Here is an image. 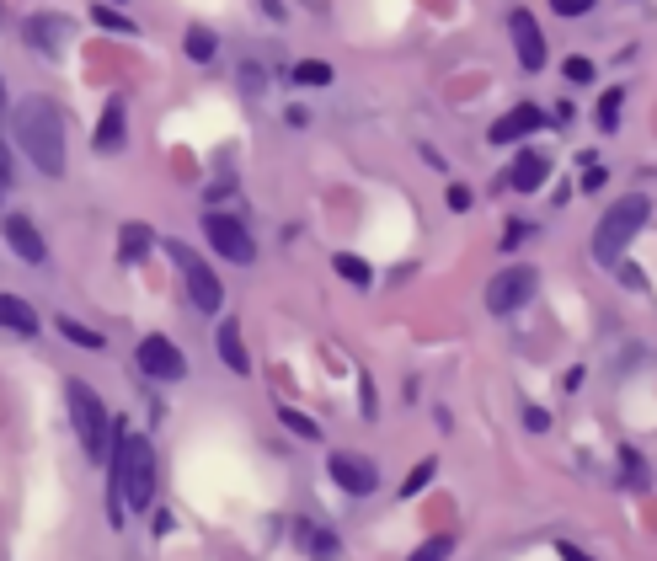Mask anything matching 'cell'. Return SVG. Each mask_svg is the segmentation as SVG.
I'll return each instance as SVG.
<instances>
[{
	"instance_id": "obj_35",
	"label": "cell",
	"mask_w": 657,
	"mask_h": 561,
	"mask_svg": "<svg viewBox=\"0 0 657 561\" xmlns=\"http://www.w3.org/2000/svg\"><path fill=\"white\" fill-rule=\"evenodd\" d=\"M241 86L252 91V97H262V70L257 65H241Z\"/></svg>"
},
{
	"instance_id": "obj_6",
	"label": "cell",
	"mask_w": 657,
	"mask_h": 561,
	"mask_svg": "<svg viewBox=\"0 0 657 561\" xmlns=\"http://www.w3.org/2000/svg\"><path fill=\"white\" fill-rule=\"evenodd\" d=\"M203 236H209V246L225 262H257V241H252V230L241 225V214H225V209H209L203 214Z\"/></svg>"
},
{
	"instance_id": "obj_22",
	"label": "cell",
	"mask_w": 657,
	"mask_h": 561,
	"mask_svg": "<svg viewBox=\"0 0 657 561\" xmlns=\"http://www.w3.org/2000/svg\"><path fill=\"white\" fill-rule=\"evenodd\" d=\"M294 86H332V65L326 59H300L294 65Z\"/></svg>"
},
{
	"instance_id": "obj_28",
	"label": "cell",
	"mask_w": 657,
	"mask_h": 561,
	"mask_svg": "<svg viewBox=\"0 0 657 561\" xmlns=\"http://www.w3.org/2000/svg\"><path fill=\"white\" fill-rule=\"evenodd\" d=\"M620 471H625V481H631V487H647V460L636 455V449H620Z\"/></svg>"
},
{
	"instance_id": "obj_7",
	"label": "cell",
	"mask_w": 657,
	"mask_h": 561,
	"mask_svg": "<svg viewBox=\"0 0 657 561\" xmlns=\"http://www.w3.org/2000/svg\"><path fill=\"white\" fill-rule=\"evenodd\" d=\"M535 289H540V273L529 268V262H513V268L492 273L487 310H492V316H513V310H524L529 300H535Z\"/></svg>"
},
{
	"instance_id": "obj_30",
	"label": "cell",
	"mask_w": 657,
	"mask_h": 561,
	"mask_svg": "<svg viewBox=\"0 0 657 561\" xmlns=\"http://www.w3.org/2000/svg\"><path fill=\"white\" fill-rule=\"evenodd\" d=\"M310 551H316V561H332L337 556V535L332 529H316V535H310Z\"/></svg>"
},
{
	"instance_id": "obj_16",
	"label": "cell",
	"mask_w": 657,
	"mask_h": 561,
	"mask_svg": "<svg viewBox=\"0 0 657 561\" xmlns=\"http://www.w3.org/2000/svg\"><path fill=\"white\" fill-rule=\"evenodd\" d=\"M219 358H225V369H236L246 374L252 369V353H246V342H241V321H219Z\"/></svg>"
},
{
	"instance_id": "obj_38",
	"label": "cell",
	"mask_w": 657,
	"mask_h": 561,
	"mask_svg": "<svg viewBox=\"0 0 657 561\" xmlns=\"http://www.w3.org/2000/svg\"><path fill=\"white\" fill-rule=\"evenodd\" d=\"M556 551H561V561H593V556L577 551V545H556Z\"/></svg>"
},
{
	"instance_id": "obj_31",
	"label": "cell",
	"mask_w": 657,
	"mask_h": 561,
	"mask_svg": "<svg viewBox=\"0 0 657 561\" xmlns=\"http://www.w3.org/2000/svg\"><path fill=\"white\" fill-rule=\"evenodd\" d=\"M444 204H449V209H455V214H465V209H471V204H476V198H471V187H465V182H449V193H444Z\"/></svg>"
},
{
	"instance_id": "obj_26",
	"label": "cell",
	"mask_w": 657,
	"mask_h": 561,
	"mask_svg": "<svg viewBox=\"0 0 657 561\" xmlns=\"http://www.w3.org/2000/svg\"><path fill=\"white\" fill-rule=\"evenodd\" d=\"M278 417H284V428H289V433H300V439H310V444H316V439H321V428H316V417H305V412H294V407H284V401H278Z\"/></svg>"
},
{
	"instance_id": "obj_5",
	"label": "cell",
	"mask_w": 657,
	"mask_h": 561,
	"mask_svg": "<svg viewBox=\"0 0 657 561\" xmlns=\"http://www.w3.org/2000/svg\"><path fill=\"white\" fill-rule=\"evenodd\" d=\"M166 252L177 257V268H182L187 300H193L203 316H219V305H225V284H219V273L209 268V262H198V252L193 246H182V241H166Z\"/></svg>"
},
{
	"instance_id": "obj_21",
	"label": "cell",
	"mask_w": 657,
	"mask_h": 561,
	"mask_svg": "<svg viewBox=\"0 0 657 561\" xmlns=\"http://www.w3.org/2000/svg\"><path fill=\"white\" fill-rule=\"evenodd\" d=\"M91 22H97L102 33H123V38H134V33H139V27H134L129 17H123V11L107 6V0H102V6H91Z\"/></svg>"
},
{
	"instance_id": "obj_4",
	"label": "cell",
	"mask_w": 657,
	"mask_h": 561,
	"mask_svg": "<svg viewBox=\"0 0 657 561\" xmlns=\"http://www.w3.org/2000/svg\"><path fill=\"white\" fill-rule=\"evenodd\" d=\"M65 401H70V423H75V439H81L86 460H107V444H113V417H107L102 396L91 391L86 380H70L65 385Z\"/></svg>"
},
{
	"instance_id": "obj_2",
	"label": "cell",
	"mask_w": 657,
	"mask_h": 561,
	"mask_svg": "<svg viewBox=\"0 0 657 561\" xmlns=\"http://www.w3.org/2000/svg\"><path fill=\"white\" fill-rule=\"evenodd\" d=\"M107 487L123 492V503L134 513H145L155 503V449L145 433H134L129 423L113 428V460H107Z\"/></svg>"
},
{
	"instance_id": "obj_39",
	"label": "cell",
	"mask_w": 657,
	"mask_h": 561,
	"mask_svg": "<svg viewBox=\"0 0 657 561\" xmlns=\"http://www.w3.org/2000/svg\"><path fill=\"white\" fill-rule=\"evenodd\" d=\"M262 11H268V17H284V0H262Z\"/></svg>"
},
{
	"instance_id": "obj_11",
	"label": "cell",
	"mask_w": 657,
	"mask_h": 561,
	"mask_svg": "<svg viewBox=\"0 0 657 561\" xmlns=\"http://www.w3.org/2000/svg\"><path fill=\"white\" fill-rule=\"evenodd\" d=\"M70 38H75V22L59 17V11H38V17H27V43L43 49V54L70 49Z\"/></svg>"
},
{
	"instance_id": "obj_1",
	"label": "cell",
	"mask_w": 657,
	"mask_h": 561,
	"mask_svg": "<svg viewBox=\"0 0 657 561\" xmlns=\"http://www.w3.org/2000/svg\"><path fill=\"white\" fill-rule=\"evenodd\" d=\"M11 129H17L22 155L43 177H59V171H65V113H59L49 97H27L17 113H11Z\"/></svg>"
},
{
	"instance_id": "obj_10",
	"label": "cell",
	"mask_w": 657,
	"mask_h": 561,
	"mask_svg": "<svg viewBox=\"0 0 657 561\" xmlns=\"http://www.w3.org/2000/svg\"><path fill=\"white\" fill-rule=\"evenodd\" d=\"M508 33H513V49H519V65L524 70H545V59H551L545 54V33H540V22L529 17L524 6L508 11Z\"/></svg>"
},
{
	"instance_id": "obj_29",
	"label": "cell",
	"mask_w": 657,
	"mask_h": 561,
	"mask_svg": "<svg viewBox=\"0 0 657 561\" xmlns=\"http://www.w3.org/2000/svg\"><path fill=\"white\" fill-rule=\"evenodd\" d=\"M561 75H567V81H572V86H593V75H599V70H593V59H583V54H572V59H567V65H561Z\"/></svg>"
},
{
	"instance_id": "obj_14",
	"label": "cell",
	"mask_w": 657,
	"mask_h": 561,
	"mask_svg": "<svg viewBox=\"0 0 657 561\" xmlns=\"http://www.w3.org/2000/svg\"><path fill=\"white\" fill-rule=\"evenodd\" d=\"M503 177H508L513 193H540L545 177H551V155H540V150H519Z\"/></svg>"
},
{
	"instance_id": "obj_42",
	"label": "cell",
	"mask_w": 657,
	"mask_h": 561,
	"mask_svg": "<svg viewBox=\"0 0 657 561\" xmlns=\"http://www.w3.org/2000/svg\"><path fill=\"white\" fill-rule=\"evenodd\" d=\"M0 107H6V91H0Z\"/></svg>"
},
{
	"instance_id": "obj_3",
	"label": "cell",
	"mask_w": 657,
	"mask_h": 561,
	"mask_svg": "<svg viewBox=\"0 0 657 561\" xmlns=\"http://www.w3.org/2000/svg\"><path fill=\"white\" fill-rule=\"evenodd\" d=\"M647 220H652V198H647V193H625V198H615V204L604 209L599 230H593V262L615 268V262L625 257V246L641 236V225H647Z\"/></svg>"
},
{
	"instance_id": "obj_9",
	"label": "cell",
	"mask_w": 657,
	"mask_h": 561,
	"mask_svg": "<svg viewBox=\"0 0 657 561\" xmlns=\"http://www.w3.org/2000/svg\"><path fill=\"white\" fill-rule=\"evenodd\" d=\"M326 471H332V481L348 497H369L374 487H380V471H374V460L364 455H353V449H337L332 460H326Z\"/></svg>"
},
{
	"instance_id": "obj_33",
	"label": "cell",
	"mask_w": 657,
	"mask_h": 561,
	"mask_svg": "<svg viewBox=\"0 0 657 561\" xmlns=\"http://www.w3.org/2000/svg\"><path fill=\"white\" fill-rule=\"evenodd\" d=\"M604 182H609V171L588 161V171H583V193H599V187H604Z\"/></svg>"
},
{
	"instance_id": "obj_34",
	"label": "cell",
	"mask_w": 657,
	"mask_h": 561,
	"mask_svg": "<svg viewBox=\"0 0 657 561\" xmlns=\"http://www.w3.org/2000/svg\"><path fill=\"white\" fill-rule=\"evenodd\" d=\"M524 428H529V433H545V428H551V412L529 407V412H524Z\"/></svg>"
},
{
	"instance_id": "obj_20",
	"label": "cell",
	"mask_w": 657,
	"mask_h": 561,
	"mask_svg": "<svg viewBox=\"0 0 657 561\" xmlns=\"http://www.w3.org/2000/svg\"><path fill=\"white\" fill-rule=\"evenodd\" d=\"M332 268H337L342 284H353V289H369V284H374V268H369V262L358 257V252H337Z\"/></svg>"
},
{
	"instance_id": "obj_32",
	"label": "cell",
	"mask_w": 657,
	"mask_h": 561,
	"mask_svg": "<svg viewBox=\"0 0 657 561\" xmlns=\"http://www.w3.org/2000/svg\"><path fill=\"white\" fill-rule=\"evenodd\" d=\"M593 6H599V0H551V11H556V17H588Z\"/></svg>"
},
{
	"instance_id": "obj_24",
	"label": "cell",
	"mask_w": 657,
	"mask_h": 561,
	"mask_svg": "<svg viewBox=\"0 0 657 561\" xmlns=\"http://www.w3.org/2000/svg\"><path fill=\"white\" fill-rule=\"evenodd\" d=\"M449 556H455V535H433V540H422L406 561H449Z\"/></svg>"
},
{
	"instance_id": "obj_12",
	"label": "cell",
	"mask_w": 657,
	"mask_h": 561,
	"mask_svg": "<svg viewBox=\"0 0 657 561\" xmlns=\"http://www.w3.org/2000/svg\"><path fill=\"white\" fill-rule=\"evenodd\" d=\"M545 123H551V118H545L535 102H519V107H508V113L492 123L487 139H492V145H513V139H524V134H540Z\"/></svg>"
},
{
	"instance_id": "obj_19",
	"label": "cell",
	"mask_w": 657,
	"mask_h": 561,
	"mask_svg": "<svg viewBox=\"0 0 657 561\" xmlns=\"http://www.w3.org/2000/svg\"><path fill=\"white\" fill-rule=\"evenodd\" d=\"M54 326H59V337H65V342H75V348H86V353H102V348H107L97 326H86V321H75V316H59Z\"/></svg>"
},
{
	"instance_id": "obj_27",
	"label": "cell",
	"mask_w": 657,
	"mask_h": 561,
	"mask_svg": "<svg viewBox=\"0 0 657 561\" xmlns=\"http://www.w3.org/2000/svg\"><path fill=\"white\" fill-rule=\"evenodd\" d=\"M620 102H625V91H620V86L599 97V129H604V134H615V129H620Z\"/></svg>"
},
{
	"instance_id": "obj_8",
	"label": "cell",
	"mask_w": 657,
	"mask_h": 561,
	"mask_svg": "<svg viewBox=\"0 0 657 561\" xmlns=\"http://www.w3.org/2000/svg\"><path fill=\"white\" fill-rule=\"evenodd\" d=\"M134 358H139V369H145L150 380H161V385H177L182 374H187V358H182V348H177L171 337H161V332L139 337Z\"/></svg>"
},
{
	"instance_id": "obj_17",
	"label": "cell",
	"mask_w": 657,
	"mask_h": 561,
	"mask_svg": "<svg viewBox=\"0 0 657 561\" xmlns=\"http://www.w3.org/2000/svg\"><path fill=\"white\" fill-rule=\"evenodd\" d=\"M0 326L17 332V337H33L38 332V310L27 300H17V294H0Z\"/></svg>"
},
{
	"instance_id": "obj_18",
	"label": "cell",
	"mask_w": 657,
	"mask_h": 561,
	"mask_svg": "<svg viewBox=\"0 0 657 561\" xmlns=\"http://www.w3.org/2000/svg\"><path fill=\"white\" fill-rule=\"evenodd\" d=\"M182 54L193 59V65H209V59L219 54V33H214V27H187V33H182Z\"/></svg>"
},
{
	"instance_id": "obj_15",
	"label": "cell",
	"mask_w": 657,
	"mask_h": 561,
	"mask_svg": "<svg viewBox=\"0 0 657 561\" xmlns=\"http://www.w3.org/2000/svg\"><path fill=\"white\" fill-rule=\"evenodd\" d=\"M129 129V102L123 97H107V107H102V118H97V134H91V145H97L102 155H113V150H123V134Z\"/></svg>"
},
{
	"instance_id": "obj_36",
	"label": "cell",
	"mask_w": 657,
	"mask_h": 561,
	"mask_svg": "<svg viewBox=\"0 0 657 561\" xmlns=\"http://www.w3.org/2000/svg\"><path fill=\"white\" fill-rule=\"evenodd\" d=\"M11 187V155H6V145H0V193Z\"/></svg>"
},
{
	"instance_id": "obj_40",
	"label": "cell",
	"mask_w": 657,
	"mask_h": 561,
	"mask_svg": "<svg viewBox=\"0 0 657 561\" xmlns=\"http://www.w3.org/2000/svg\"><path fill=\"white\" fill-rule=\"evenodd\" d=\"M0 27H6V6H0Z\"/></svg>"
},
{
	"instance_id": "obj_25",
	"label": "cell",
	"mask_w": 657,
	"mask_h": 561,
	"mask_svg": "<svg viewBox=\"0 0 657 561\" xmlns=\"http://www.w3.org/2000/svg\"><path fill=\"white\" fill-rule=\"evenodd\" d=\"M433 476H438V460H433V455H428V460H417L412 471H406V481H401V497H417Z\"/></svg>"
},
{
	"instance_id": "obj_13",
	"label": "cell",
	"mask_w": 657,
	"mask_h": 561,
	"mask_svg": "<svg viewBox=\"0 0 657 561\" xmlns=\"http://www.w3.org/2000/svg\"><path fill=\"white\" fill-rule=\"evenodd\" d=\"M6 241H11V252H17L22 262H33V268H43V262H49V241L38 236V225L27 220V214H6Z\"/></svg>"
},
{
	"instance_id": "obj_23",
	"label": "cell",
	"mask_w": 657,
	"mask_h": 561,
	"mask_svg": "<svg viewBox=\"0 0 657 561\" xmlns=\"http://www.w3.org/2000/svg\"><path fill=\"white\" fill-rule=\"evenodd\" d=\"M145 246H155V236H150L145 225H123V262H129V268L145 257Z\"/></svg>"
},
{
	"instance_id": "obj_41",
	"label": "cell",
	"mask_w": 657,
	"mask_h": 561,
	"mask_svg": "<svg viewBox=\"0 0 657 561\" xmlns=\"http://www.w3.org/2000/svg\"><path fill=\"white\" fill-rule=\"evenodd\" d=\"M107 6H123V0H107Z\"/></svg>"
},
{
	"instance_id": "obj_37",
	"label": "cell",
	"mask_w": 657,
	"mask_h": 561,
	"mask_svg": "<svg viewBox=\"0 0 657 561\" xmlns=\"http://www.w3.org/2000/svg\"><path fill=\"white\" fill-rule=\"evenodd\" d=\"M529 236V225H508V236H503V246H508V252H513V246H519Z\"/></svg>"
}]
</instances>
